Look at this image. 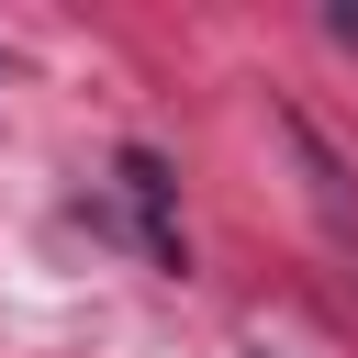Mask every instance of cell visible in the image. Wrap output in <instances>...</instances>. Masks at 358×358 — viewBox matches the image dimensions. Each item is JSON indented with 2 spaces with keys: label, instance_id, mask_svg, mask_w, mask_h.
<instances>
[{
  "label": "cell",
  "instance_id": "obj_1",
  "mask_svg": "<svg viewBox=\"0 0 358 358\" xmlns=\"http://www.w3.org/2000/svg\"><path fill=\"white\" fill-rule=\"evenodd\" d=\"M123 201H134V224H145V246L179 268V224H168V157H145V145H123Z\"/></svg>",
  "mask_w": 358,
  "mask_h": 358
}]
</instances>
